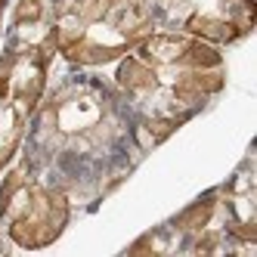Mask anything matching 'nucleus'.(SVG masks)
<instances>
[{
	"label": "nucleus",
	"mask_w": 257,
	"mask_h": 257,
	"mask_svg": "<svg viewBox=\"0 0 257 257\" xmlns=\"http://www.w3.org/2000/svg\"><path fill=\"white\" fill-rule=\"evenodd\" d=\"M16 19L19 22H38L41 19V0H22L19 10H16Z\"/></svg>",
	"instance_id": "obj_4"
},
{
	"label": "nucleus",
	"mask_w": 257,
	"mask_h": 257,
	"mask_svg": "<svg viewBox=\"0 0 257 257\" xmlns=\"http://www.w3.org/2000/svg\"><path fill=\"white\" fill-rule=\"evenodd\" d=\"M186 31L192 34V38L211 41V44H226V41L238 38V31L232 28V22H226V19H211V16H201V13H195V16H189V19H186Z\"/></svg>",
	"instance_id": "obj_1"
},
{
	"label": "nucleus",
	"mask_w": 257,
	"mask_h": 257,
	"mask_svg": "<svg viewBox=\"0 0 257 257\" xmlns=\"http://www.w3.org/2000/svg\"><path fill=\"white\" fill-rule=\"evenodd\" d=\"M118 81L127 87V90H134V93H143V90H155L158 78H155V68L146 62V59H124L121 68H118Z\"/></svg>",
	"instance_id": "obj_2"
},
{
	"label": "nucleus",
	"mask_w": 257,
	"mask_h": 257,
	"mask_svg": "<svg viewBox=\"0 0 257 257\" xmlns=\"http://www.w3.org/2000/svg\"><path fill=\"white\" fill-rule=\"evenodd\" d=\"M211 214H214V205L205 198V201H198V205H192L186 214H180V217H177V223H180L183 229H189V232H198V229L211 220Z\"/></svg>",
	"instance_id": "obj_3"
}]
</instances>
